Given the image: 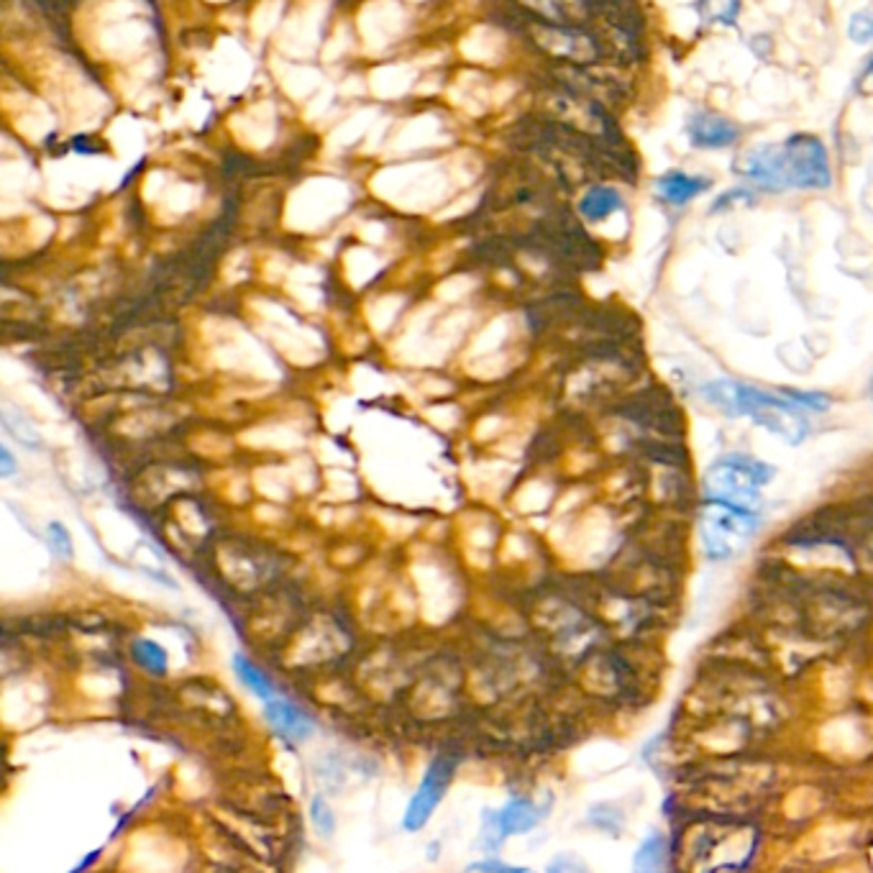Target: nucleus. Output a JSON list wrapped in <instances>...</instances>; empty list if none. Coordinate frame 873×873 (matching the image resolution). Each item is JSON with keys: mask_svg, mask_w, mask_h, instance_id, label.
Masks as SVG:
<instances>
[{"mask_svg": "<svg viewBox=\"0 0 873 873\" xmlns=\"http://www.w3.org/2000/svg\"><path fill=\"white\" fill-rule=\"evenodd\" d=\"M738 172L769 190H828L830 159L817 136L797 134L782 146H763L740 159Z\"/></svg>", "mask_w": 873, "mask_h": 873, "instance_id": "f257e3e1", "label": "nucleus"}, {"mask_svg": "<svg viewBox=\"0 0 873 873\" xmlns=\"http://www.w3.org/2000/svg\"><path fill=\"white\" fill-rule=\"evenodd\" d=\"M702 395L709 405L730 418H751L771 434L797 446L809 436V421L797 403H792L784 392H766L736 380H715L705 384Z\"/></svg>", "mask_w": 873, "mask_h": 873, "instance_id": "f03ea898", "label": "nucleus"}, {"mask_svg": "<svg viewBox=\"0 0 873 873\" xmlns=\"http://www.w3.org/2000/svg\"><path fill=\"white\" fill-rule=\"evenodd\" d=\"M774 479V467L763 463L753 456L730 454L717 459L705 474V490L709 502L748 510L761 497V486Z\"/></svg>", "mask_w": 873, "mask_h": 873, "instance_id": "7ed1b4c3", "label": "nucleus"}, {"mask_svg": "<svg viewBox=\"0 0 873 873\" xmlns=\"http://www.w3.org/2000/svg\"><path fill=\"white\" fill-rule=\"evenodd\" d=\"M756 528H759V517L748 510L723 505V502H707V507L702 510V544L713 561L732 559L743 551Z\"/></svg>", "mask_w": 873, "mask_h": 873, "instance_id": "20e7f679", "label": "nucleus"}, {"mask_svg": "<svg viewBox=\"0 0 873 873\" xmlns=\"http://www.w3.org/2000/svg\"><path fill=\"white\" fill-rule=\"evenodd\" d=\"M454 774H456V759H451V756H436V759L428 763L418 790H415L413 799L407 802L405 807L403 828L407 832H421L426 828L428 820L436 813V807L440 805V799L446 797V790L451 786Z\"/></svg>", "mask_w": 873, "mask_h": 873, "instance_id": "39448f33", "label": "nucleus"}, {"mask_svg": "<svg viewBox=\"0 0 873 873\" xmlns=\"http://www.w3.org/2000/svg\"><path fill=\"white\" fill-rule=\"evenodd\" d=\"M540 820H544V809L536 802L515 797L505 807L497 809V813H484L482 838L490 848H497L510 836H525V832H530Z\"/></svg>", "mask_w": 873, "mask_h": 873, "instance_id": "423d86ee", "label": "nucleus"}, {"mask_svg": "<svg viewBox=\"0 0 873 873\" xmlns=\"http://www.w3.org/2000/svg\"><path fill=\"white\" fill-rule=\"evenodd\" d=\"M265 717L277 736L288 743H305L313 736V717L290 699L275 697L265 702Z\"/></svg>", "mask_w": 873, "mask_h": 873, "instance_id": "0eeeda50", "label": "nucleus"}, {"mask_svg": "<svg viewBox=\"0 0 873 873\" xmlns=\"http://www.w3.org/2000/svg\"><path fill=\"white\" fill-rule=\"evenodd\" d=\"M686 134L699 149H725V146L738 142L740 128L732 121L723 119V115L705 111L692 115L690 123H686Z\"/></svg>", "mask_w": 873, "mask_h": 873, "instance_id": "6e6552de", "label": "nucleus"}, {"mask_svg": "<svg viewBox=\"0 0 873 873\" xmlns=\"http://www.w3.org/2000/svg\"><path fill=\"white\" fill-rule=\"evenodd\" d=\"M707 188H709V180H705V177L676 172V169H671V172L661 175L659 180H656V192H659V198L663 200V203H671V205L690 203V200L699 198Z\"/></svg>", "mask_w": 873, "mask_h": 873, "instance_id": "1a4fd4ad", "label": "nucleus"}, {"mask_svg": "<svg viewBox=\"0 0 873 873\" xmlns=\"http://www.w3.org/2000/svg\"><path fill=\"white\" fill-rule=\"evenodd\" d=\"M231 663H234V674L238 676V682H242L246 690L254 694V697H259V699H265V702L277 697L275 682L269 679V674H267L265 669H259L257 663L249 659V656L236 653L234 661H231Z\"/></svg>", "mask_w": 873, "mask_h": 873, "instance_id": "9d476101", "label": "nucleus"}, {"mask_svg": "<svg viewBox=\"0 0 873 873\" xmlns=\"http://www.w3.org/2000/svg\"><path fill=\"white\" fill-rule=\"evenodd\" d=\"M623 208V198L615 188H592L579 200V211L586 221H605Z\"/></svg>", "mask_w": 873, "mask_h": 873, "instance_id": "9b49d317", "label": "nucleus"}, {"mask_svg": "<svg viewBox=\"0 0 873 873\" xmlns=\"http://www.w3.org/2000/svg\"><path fill=\"white\" fill-rule=\"evenodd\" d=\"M663 869H667V840L661 832H651L638 846L636 859H633V873H663Z\"/></svg>", "mask_w": 873, "mask_h": 873, "instance_id": "f8f14e48", "label": "nucleus"}, {"mask_svg": "<svg viewBox=\"0 0 873 873\" xmlns=\"http://www.w3.org/2000/svg\"><path fill=\"white\" fill-rule=\"evenodd\" d=\"M131 656H134L136 667H142L146 674L152 676H165L169 669V656L165 648H161L157 640L152 638H136L134 646H131Z\"/></svg>", "mask_w": 873, "mask_h": 873, "instance_id": "ddd939ff", "label": "nucleus"}, {"mask_svg": "<svg viewBox=\"0 0 873 873\" xmlns=\"http://www.w3.org/2000/svg\"><path fill=\"white\" fill-rule=\"evenodd\" d=\"M3 428L11 434L21 446H26L29 451H38L44 446V438L38 436V430L31 426V423L23 418L21 413H15L13 407H5L3 411Z\"/></svg>", "mask_w": 873, "mask_h": 873, "instance_id": "4468645a", "label": "nucleus"}, {"mask_svg": "<svg viewBox=\"0 0 873 873\" xmlns=\"http://www.w3.org/2000/svg\"><path fill=\"white\" fill-rule=\"evenodd\" d=\"M311 822L313 830L318 832L321 838H331L336 832V813L334 807L328 805V799L313 797L311 799Z\"/></svg>", "mask_w": 873, "mask_h": 873, "instance_id": "2eb2a0df", "label": "nucleus"}, {"mask_svg": "<svg viewBox=\"0 0 873 873\" xmlns=\"http://www.w3.org/2000/svg\"><path fill=\"white\" fill-rule=\"evenodd\" d=\"M46 538H49V546L57 559H65V561H72L75 556V544H72V536H69V530L65 528L61 523H49V528H46Z\"/></svg>", "mask_w": 873, "mask_h": 873, "instance_id": "dca6fc26", "label": "nucleus"}, {"mask_svg": "<svg viewBox=\"0 0 873 873\" xmlns=\"http://www.w3.org/2000/svg\"><path fill=\"white\" fill-rule=\"evenodd\" d=\"M546 873H590L586 863L574 853H559L548 861Z\"/></svg>", "mask_w": 873, "mask_h": 873, "instance_id": "f3484780", "label": "nucleus"}, {"mask_svg": "<svg viewBox=\"0 0 873 873\" xmlns=\"http://www.w3.org/2000/svg\"><path fill=\"white\" fill-rule=\"evenodd\" d=\"M848 34H851L859 44L873 42V13L861 11L851 19V26H848Z\"/></svg>", "mask_w": 873, "mask_h": 873, "instance_id": "a211bd4d", "label": "nucleus"}, {"mask_svg": "<svg viewBox=\"0 0 873 873\" xmlns=\"http://www.w3.org/2000/svg\"><path fill=\"white\" fill-rule=\"evenodd\" d=\"M613 815H620V813H617V809H613V807L597 805V807H592L590 822H594L597 828H605V830H617L623 825V820H613Z\"/></svg>", "mask_w": 873, "mask_h": 873, "instance_id": "6ab92c4d", "label": "nucleus"}, {"mask_svg": "<svg viewBox=\"0 0 873 873\" xmlns=\"http://www.w3.org/2000/svg\"><path fill=\"white\" fill-rule=\"evenodd\" d=\"M467 873H525V871L502 866V863H494V861H484V863H474V866H469Z\"/></svg>", "mask_w": 873, "mask_h": 873, "instance_id": "aec40b11", "label": "nucleus"}, {"mask_svg": "<svg viewBox=\"0 0 873 873\" xmlns=\"http://www.w3.org/2000/svg\"><path fill=\"white\" fill-rule=\"evenodd\" d=\"M0 474H3V479H11L13 474H15V459H13V454H11V448H0Z\"/></svg>", "mask_w": 873, "mask_h": 873, "instance_id": "412c9836", "label": "nucleus"}, {"mask_svg": "<svg viewBox=\"0 0 873 873\" xmlns=\"http://www.w3.org/2000/svg\"><path fill=\"white\" fill-rule=\"evenodd\" d=\"M871 395H873V384H871Z\"/></svg>", "mask_w": 873, "mask_h": 873, "instance_id": "4be33fe9", "label": "nucleus"}]
</instances>
